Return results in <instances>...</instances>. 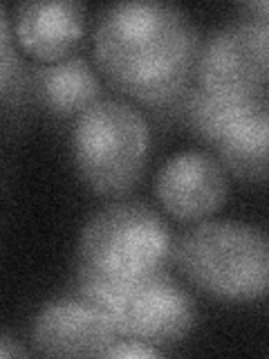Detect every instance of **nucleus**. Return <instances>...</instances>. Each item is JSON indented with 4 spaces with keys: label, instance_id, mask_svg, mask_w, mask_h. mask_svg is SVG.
I'll list each match as a JSON object with an SVG mask.
<instances>
[{
    "label": "nucleus",
    "instance_id": "f257e3e1",
    "mask_svg": "<svg viewBox=\"0 0 269 359\" xmlns=\"http://www.w3.org/2000/svg\"><path fill=\"white\" fill-rule=\"evenodd\" d=\"M92 45L110 81L146 104H164L182 93L200 50L191 16L162 0H121L104 7Z\"/></svg>",
    "mask_w": 269,
    "mask_h": 359
},
{
    "label": "nucleus",
    "instance_id": "f03ea898",
    "mask_svg": "<svg viewBox=\"0 0 269 359\" xmlns=\"http://www.w3.org/2000/svg\"><path fill=\"white\" fill-rule=\"evenodd\" d=\"M186 278L222 301L269 297V233L240 220H209L191 227L177 243Z\"/></svg>",
    "mask_w": 269,
    "mask_h": 359
},
{
    "label": "nucleus",
    "instance_id": "7ed1b4c3",
    "mask_svg": "<svg viewBox=\"0 0 269 359\" xmlns=\"http://www.w3.org/2000/svg\"><path fill=\"white\" fill-rule=\"evenodd\" d=\"M171 233L139 202H112L88 218L78 236V272L104 283H130L164 272Z\"/></svg>",
    "mask_w": 269,
    "mask_h": 359
},
{
    "label": "nucleus",
    "instance_id": "20e7f679",
    "mask_svg": "<svg viewBox=\"0 0 269 359\" xmlns=\"http://www.w3.org/2000/svg\"><path fill=\"white\" fill-rule=\"evenodd\" d=\"M149 151V121L128 101L97 99L78 112L72 153L90 189L108 196L130 189L144 171Z\"/></svg>",
    "mask_w": 269,
    "mask_h": 359
},
{
    "label": "nucleus",
    "instance_id": "39448f33",
    "mask_svg": "<svg viewBox=\"0 0 269 359\" xmlns=\"http://www.w3.org/2000/svg\"><path fill=\"white\" fill-rule=\"evenodd\" d=\"M76 290L108 314L123 339L164 346L179 341L195 323L193 301L166 272L121 285L76 274Z\"/></svg>",
    "mask_w": 269,
    "mask_h": 359
},
{
    "label": "nucleus",
    "instance_id": "423d86ee",
    "mask_svg": "<svg viewBox=\"0 0 269 359\" xmlns=\"http://www.w3.org/2000/svg\"><path fill=\"white\" fill-rule=\"evenodd\" d=\"M200 88L229 95H256L269 74V45L244 20L213 29L198 50Z\"/></svg>",
    "mask_w": 269,
    "mask_h": 359
},
{
    "label": "nucleus",
    "instance_id": "0eeeda50",
    "mask_svg": "<svg viewBox=\"0 0 269 359\" xmlns=\"http://www.w3.org/2000/svg\"><path fill=\"white\" fill-rule=\"evenodd\" d=\"M29 334L34 348L52 357H104L117 341L108 314L81 297L45 303L34 314Z\"/></svg>",
    "mask_w": 269,
    "mask_h": 359
},
{
    "label": "nucleus",
    "instance_id": "6e6552de",
    "mask_svg": "<svg viewBox=\"0 0 269 359\" xmlns=\"http://www.w3.org/2000/svg\"><path fill=\"white\" fill-rule=\"evenodd\" d=\"M155 194L171 216L200 220L227 198V168L205 151H179L160 166Z\"/></svg>",
    "mask_w": 269,
    "mask_h": 359
},
{
    "label": "nucleus",
    "instance_id": "1a4fd4ad",
    "mask_svg": "<svg viewBox=\"0 0 269 359\" xmlns=\"http://www.w3.org/2000/svg\"><path fill=\"white\" fill-rule=\"evenodd\" d=\"M83 5L76 0H27L14 7V34L18 43L39 59L56 61L83 32Z\"/></svg>",
    "mask_w": 269,
    "mask_h": 359
},
{
    "label": "nucleus",
    "instance_id": "9d476101",
    "mask_svg": "<svg viewBox=\"0 0 269 359\" xmlns=\"http://www.w3.org/2000/svg\"><path fill=\"white\" fill-rule=\"evenodd\" d=\"M220 162L247 182L269 180V106L258 104L218 142Z\"/></svg>",
    "mask_w": 269,
    "mask_h": 359
},
{
    "label": "nucleus",
    "instance_id": "9b49d317",
    "mask_svg": "<svg viewBox=\"0 0 269 359\" xmlns=\"http://www.w3.org/2000/svg\"><path fill=\"white\" fill-rule=\"evenodd\" d=\"M99 76L83 56H61L39 70L43 104L59 115L81 112L99 99Z\"/></svg>",
    "mask_w": 269,
    "mask_h": 359
},
{
    "label": "nucleus",
    "instance_id": "f8f14e48",
    "mask_svg": "<svg viewBox=\"0 0 269 359\" xmlns=\"http://www.w3.org/2000/svg\"><path fill=\"white\" fill-rule=\"evenodd\" d=\"M261 104L256 95H229L198 88L188 99V123L202 140L220 142L235 123Z\"/></svg>",
    "mask_w": 269,
    "mask_h": 359
},
{
    "label": "nucleus",
    "instance_id": "ddd939ff",
    "mask_svg": "<svg viewBox=\"0 0 269 359\" xmlns=\"http://www.w3.org/2000/svg\"><path fill=\"white\" fill-rule=\"evenodd\" d=\"M9 16L3 9V16H0V39H3V54H0V86H3V97L7 99L11 93V81L18 79L20 74V59L14 52V45H11V29H9Z\"/></svg>",
    "mask_w": 269,
    "mask_h": 359
},
{
    "label": "nucleus",
    "instance_id": "4468645a",
    "mask_svg": "<svg viewBox=\"0 0 269 359\" xmlns=\"http://www.w3.org/2000/svg\"><path fill=\"white\" fill-rule=\"evenodd\" d=\"M240 20L251 25L269 45V0H249L240 5Z\"/></svg>",
    "mask_w": 269,
    "mask_h": 359
},
{
    "label": "nucleus",
    "instance_id": "2eb2a0df",
    "mask_svg": "<svg viewBox=\"0 0 269 359\" xmlns=\"http://www.w3.org/2000/svg\"><path fill=\"white\" fill-rule=\"evenodd\" d=\"M160 355L155 346L144 344V341H134V339H126V341H115L112 344L104 357H155Z\"/></svg>",
    "mask_w": 269,
    "mask_h": 359
},
{
    "label": "nucleus",
    "instance_id": "dca6fc26",
    "mask_svg": "<svg viewBox=\"0 0 269 359\" xmlns=\"http://www.w3.org/2000/svg\"><path fill=\"white\" fill-rule=\"evenodd\" d=\"M20 348H14L11 346V339L5 334L3 339H0V357H11V355H18Z\"/></svg>",
    "mask_w": 269,
    "mask_h": 359
}]
</instances>
